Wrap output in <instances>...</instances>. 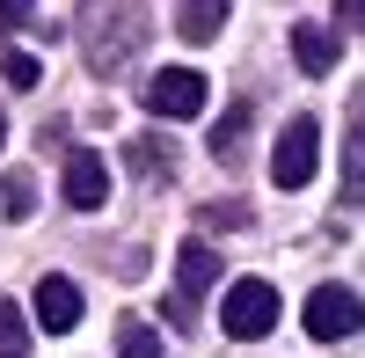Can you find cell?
Wrapping results in <instances>:
<instances>
[{
    "mask_svg": "<svg viewBox=\"0 0 365 358\" xmlns=\"http://www.w3.org/2000/svg\"><path fill=\"white\" fill-rule=\"evenodd\" d=\"M344 198L365 205V88L351 96V132H344Z\"/></svg>",
    "mask_w": 365,
    "mask_h": 358,
    "instance_id": "30bf717a",
    "label": "cell"
},
{
    "mask_svg": "<svg viewBox=\"0 0 365 358\" xmlns=\"http://www.w3.org/2000/svg\"><path fill=\"white\" fill-rule=\"evenodd\" d=\"M227 29V0H182L175 8V37L182 44H212Z\"/></svg>",
    "mask_w": 365,
    "mask_h": 358,
    "instance_id": "8fae6325",
    "label": "cell"
},
{
    "mask_svg": "<svg viewBox=\"0 0 365 358\" xmlns=\"http://www.w3.org/2000/svg\"><path fill=\"white\" fill-rule=\"evenodd\" d=\"M212 285H220V249H212V242H182L175 249V292L197 307Z\"/></svg>",
    "mask_w": 365,
    "mask_h": 358,
    "instance_id": "ba28073f",
    "label": "cell"
},
{
    "mask_svg": "<svg viewBox=\"0 0 365 358\" xmlns=\"http://www.w3.org/2000/svg\"><path fill=\"white\" fill-rule=\"evenodd\" d=\"M241 220H249V205H205L197 213V227H241Z\"/></svg>",
    "mask_w": 365,
    "mask_h": 358,
    "instance_id": "ac0fdd59",
    "label": "cell"
},
{
    "mask_svg": "<svg viewBox=\"0 0 365 358\" xmlns=\"http://www.w3.org/2000/svg\"><path fill=\"white\" fill-rule=\"evenodd\" d=\"M314 168H322V125L314 117H292L278 132V146H270V183L278 190H307Z\"/></svg>",
    "mask_w": 365,
    "mask_h": 358,
    "instance_id": "3957f363",
    "label": "cell"
},
{
    "mask_svg": "<svg viewBox=\"0 0 365 358\" xmlns=\"http://www.w3.org/2000/svg\"><path fill=\"white\" fill-rule=\"evenodd\" d=\"M220 329L234 344L270 337V329H278V285H270V278H234L227 285V307H220Z\"/></svg>",
    "mask_w": 365,
    "mask_h": 358,
    "instance_id": "7a4b0ae2",
    "label": "cell"
},
{
    "mask_svg": "<svg viewBox=\"0 0 365 358\" xmlns=\"http://www.w3.org/2000/svg\"><path fill=\"white\" fill-rule=\"evenodd\" d=\"M0 213H8V220H29V213H37V183H29V168H15L8 183H0Z\"/></svg>",
    "mask_w": 365,
    "mask_h": 358,
    "instance_id": "5bb4252c",
    "label": "cell"
},
{
    "mask_svg": "<svg viewBox=\"0 0 365 358\" xmlns=\"http://www.w3.org/2000/svg\"><path fill=\"white\" fill-rule=\"evenodd\" d=\"M0 81H8L15 96H22V88H37V81H44V66H37L29 51H8V58H0Z\"/></svg>",
    "mask_w": 365,
    "mask_h": 358,
    "instance_id": "e0dca14e",
    "label": "cell"
},
{
    "mask_svg": "<svg viewBox=\"0 0 365 358\" xmlns=\"http://www.w3.org/2000/svg\"><path fill=\"white\" fill-rule=\"evenodd\" d=\"M117 358H161V337L146 329V322H125V329H117Z\"/></svg>",
    "mask_w": 365,
    "mask_h": 358,
    "instance_id": "2e32d148",
    "label": "cell"
},
{
    "mask_svg": "<svg viewBox=\"0 0 365 358\" xmlns=\"http://www.w3.org/2000/svg\"><path fill=\"white\" fill-rule=\"evenodd\" d=\"M358 329H365V300H358L351 285H314L307 292V337L314 344H344Z\"/></svg>",
    "mask_w": 365,
    "mask_h": 358,
    "instance_id": "277c9868",
    "label": "cell"
},
{
    "mask_svg": "<svg viewBox=\"0 0 365 358\" xmlns=\"http://www.w3.org/2000/svg\"><path fill=\"white\" fill-rule=\"evenodd\" d=\"M29 351V314L15 300H0V358H22Z\"/></svg>",
    "mask_w": 365,
    "mask_h": 358,
    "instance_id": "9a60e30c",
    "label": "cell"
},
{
    "mask_svg": "<svg viewBox=\"0 0 365 358\" xmlns=\"http://www.w3.org/2000/svg\"><path fill=\"white\" fill-rule=\"evenodd\" d=\"M336 22H344V29H358V37H365V0H336Z\"/></svg>",
    "mask_w": 365,
    "mask_h": 358,
    "instance_id": "ffe728a7",
    "label": "cell"
},
{
    "mask_svg": "<svg viewBox=\"0 0 365 358\" xmlns=\"http://www.w3.org/2000/svg\"><path fill=\"white\" fill-rule=\"evenodd\" d=\"M0 146H8V117H0Z\"/></svg>",
    "mask_w": 365,
    "mask_h": 358,
    "instance_id": "44dd1931",
    "label": "cell"
},
{
    "mask_svg": "<svg viewBox=\"0 0 365 358\" xmlns=\"http://www.w3.org/2000/svg\"><path fill=\"white\" fill-rule=\"evenodd\" d=\"M146 110H154V117H197V110H205V73L161 66L154 81H146Z\"/></svg>",
    "mask_w": 365,
    "mask_h": 358,
    "instance_id": "8992f818",
    "label": "cell"
},
{
    "mask_svg": "<svg viewBox=\"0 0 365 358\" xmlns=\"http://www.w3.org/2000/svg\"><path fill=\"white\" fill-rule=\"evenodd\" d=\"M58 198H66L73 213H103V205H110V168H103V154L73 146L66 168H58Z\"/></svg>",
    "mask_w": 365,
    "mask_h": 358,
    "instance_id": "5b68a950",
    "label": "cell"
},
{
    "mask_svg": "<svg viewBox=\"0 0 365 358\" xmlns=\"http://www.w3.org/2000/svg\"><path fill=\"white\" fill-rule=\"evenodd\" d=\"M336 51H344L336 29H322V22H292V58H299V73H336Z\"/></svg>",
    "mask_w": 365,
    "mask_h": 358,
    "instance_id": "9c48e42d",
    "label": "cell"
},
{
    "mask_svg": "<svg viewBox=\"0 0 365 358\" xmlns=\"http://www.w3.org/2000/svg\"><path fill=\"white\" fill-rule=\"evenodd\" d=\"M29 307H37V329H51V337H66V329H81V314H88V300H81V285L73 278H44L37 285V300H29Z\"/></svg>",
    "mask_w": 365,
    "mask_h": 358,
    "instance_id": "52a82bcc",
    "label": "cell"
},
{
    "mask_svg": "<svg viewBox=\"0 0 365 358\" xmlns=\"http://www.w3.org/2000/svg\"><path fill=\"white\" fill-rule=\"evenodd\" d=\"M29 15H37V0H0V29H22Z\"/></svg>",
    "mask_w": 365,
    "mask_h": 358,
    "instance_id": "d6986e66",
    "label": "cell"
},
{
    "mask_svg": "<svg viewBox=\"0 0 365 358\" xmlns=\"http://www.w3.org/2000/svg\"><path fill=\"white\" fill-rule=\"evenodd\" d=\"M73 37H81V58H88L96 73H117V66L146 44V15L125 8V0H88V8L73 15Z\"/></svg>",
    "mask_w": 365,
    "mask_h": 358,
    "instance_id": "6da1fadb",
    "label": "cell"
},
{
    "mask_svg": "<svg viewBox=\"0 0 365 358\" xmlns=\"http://www.w3.org/2000/svg\"><path fill=\"white\" fill-rule=\"evenodd\" d=\"M168 139H154V132H146V139H132V175H146V183H168Z\"/></svg>",
    "mask_w": 365,
    "mask_h": 358,
    "instance_id": "4fadbf2b",
    "label": "cell"
},
{
    "mask_svg": "<svg viewBox=\"0 0 365 358\" xmlns=\"http://www.w3.org/2000/svg\"><path fill=\"white\" fill-rule=\"evenodd\" d=\"M241 132H249V103H234L220 117V132H212V154H220L227 168H241Z\"/></svg>",
    "mask_w": 365,
    "mask_h": 358,
    "instance_id": "7c38bea8",
    "label": "cell"
}]
</instances>
